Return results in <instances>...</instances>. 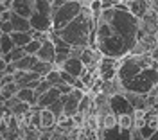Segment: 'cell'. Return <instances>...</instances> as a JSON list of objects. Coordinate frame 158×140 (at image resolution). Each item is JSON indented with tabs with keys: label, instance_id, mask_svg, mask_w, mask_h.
I'll return each instance as SVG.
<instances>
[{
	"label": "cell",
	"instance_id": "obj_5",
	"mask_svg": "<svg viewBox=\"0 0 158 140\" xmlns=\"http://www.w3.org/2000/svg\"><path fill=\"white\" fill-rule=\"evenodd\" d=\"M158 83V67L151 65L146 67L138 72L137 76H133L131 79L120 83L122 90L126 92H137V93H149Z\"/></svg>",
	"mask_w": 158,
	"mask_h": 140
},
{
	"label": "cell",
	"instance_id": "obj_30",
	"mask_svg": "<svg viewBox=\"0 0 158 140\" xmlns=\"http://www.w3.org/2000/svg\"><path fill=\"white\" fill-rule=\"evenodd\" d=\"M117 2H120V0H117Z\"/></svg>",
	"mask_w": 158,
	"mask_h": 140
},
{
	"label": "cell",
	"instance_id": "obj_6",
	"mask_svg": "<svg viewBox=\"0 0 158 140\" xmlns=\"http://www.w3.org/2000/svg\"><path fill=\"white\" fill-rule=\"evenodd\" d=\"M83 6H85L83 0H63L59 6L52 7V27H50V31H59L61 27H65L83 9Z\"/></svg>",
	"mask_w": 158,
	"mask_h": 140
},
{
	"label": "cell",
	"instance_id": "obj_22",
	"mask_svg": "<svg viewBox=\"0 0 158 140\" xmlns=\"http://www.w3.org/2000/svg\"><path fill=\"white\" fill-rule=\"evenodd\" d=\"M45 79L49 81V83L52 84V86H58V84H61V83H63L61 76H59V70L56 68V67H54V68L50 70V72L47 74V76H45Z\"/></svg>",
	"mask_w": 158,
	"mask_h": 140
},
{
	"label": "cell",
	"instance_id": "obj_7",
	"mask_svg": "<svg viewBox=\"0 0 158 140\" xmlns=\"http://www.w3.org/2000/svg\"><path fill=\"white\" fill-rule=\"evenodd\" d=\"M108 102H110V110L113 111L115 115H122V113H133V106L129 104V101L126 99L124 92H117L113 95L108 97Z\"/></svg>",
	"mask_w": 158,
	"mask_h": 140
},
{
	"label": "cell",
	"instance_id": "obj_10",
	"mask_svg": "<svg viewBox=\"0 0 158 140\" xmlns=\"http://www.w3.org/2000/svg\"><path fill=\"white\" fill-rule=\"evenodd\" d=\"M124 92V95H126V99L129 101V104L133 106V110H144L148 111L149 110V97L148 93H137V92Z\"/></svg>",
	"mask_w": 158,
	"mask_h": 140
},
{
	"label": "cell",
	"instance_id": "obj_13",
	"mask_svg": "<svg viewBox=\"0 0 158 140\" xmlns=\"http://www.w3.org/2000/svg\"><path fill=\"white\" fill-rule=\"evenodd\" d=\"M9 22H11V25H13V31H32L29 20L25 16L18 14V13H15V11L9 13Z\"/></svg>",
	"mask_w": 158,
	"mask_h": 140
},
{
	"label": "cell",
	"instance_id": "obj_3",
	"mask_svg": "<svg viewBox=\"0 0 158 140\" xmlns=\"http://www.w3.org/2000/svg\"><path fill=\"white\" fill-rule=\"evenodd\" d=\"M9 9L25 16L32 31L49 32L52 27V4L50 0H11Z\"/></svg>",
	"mask_w": 158,
	"mask_h": 140
},
{
	"label": "cell",
	"instance_id": "obj_17",
	"mask_svg": "<svg viewBox=\"0 0 158 140\" xmlns=\"http://www.w3.org/2000/svg\"><path fill=\"white\" fill-rule=\"evenodd\" d=\"M40 130H45V128H52L56 124V117L52 115V111L49 108H40Z\"/></svg>",
	"mask_w": 158,
	"mask_h": 140
},
{
	"label": "cell",
	"instance_id": "obj_24",
	"mask_svg": "<svg viewBox=\"0 0 158 140\" xmlns=\"http://www.w3.org/2000/svg\"><path fill=\"white\" fill-rule=\"evenodd\" d=\"M50 86H52V84H50L49 81L45 79V77H41V79L38 81V84L34 86V93H36V95H40V93H43V92H47V90L50 88Z\"/></svg>",
	"mask_w": 158,
	"mask_h": 140
},
{
	"label": "cell",
	"instance_id": "obj_12",
	"mask_svg": "<svg viewBox=\"0 0 158 140\" xmlns=\"http://www.w3.org/2000/svg\"><path fill=\"white\" fill-rule=\"evenodd\" d=\"M59 95H61V93H59L58 88H56V86H50L47 92H43V93H40V95H38L36 106H38V108H47L49 104H52L54 101L58 99Z\"/></svg>",
	"mask_w": 158,
	"mask_h": 140
},
{
	"label": "cell",
	"instance_id": "obj_11",
	"mask_svg": "<svg viewBox=\"0 0 158 140\" xmlns=\"http://www.w3.org/2000/svg\"><path fill=\"white\" fill-rule=\"evenodd\" d=\"M54 54H56V47H54V43L47 38V40L41 41V45H40V49L36 50V58L41 61H50L52 63V60H54Z\"/></svg>",
	"mask_w": 158,
	"mask_h": 140
},
{
	"label": "cell",
	"instance_id": "obj_25",
	"mask_svg": "<svg viewBox=\"0 0 158 140\" xmlns=\"http://www.w3.org/2000/svg\"><path fill=\"white\" fill-rule=\"evenodd\" d=\"M11 31H13V25H11L9 20H2V22H0V32H6V34H9Z\"/></svg>",
	"mask_w": 158,
	"mask_h": 140
},
{
	"label": "cell",
	"instance_id": "obj_4",
	"mask_svg": "<svg viewBox=\"0 0 158 140\" xmlns=\"http://www.w3.org/2000/svg\"><path fill=\"white\" fill-rule=\"evenodd\" d=\"M151 65L158 67L156 63L151 60V56H149V54H131V52H129V54H126L124 58H120V60H118L117 79L120 81V83H124V81L131 79L133 76H137L142 68L151 67Z\"/></svg>",
	"mask_w": 158,
	"mask_h": 140
},
{
	"label": "cell",
	"instance_id": "obj_9",
	"mask_svg": "<svg viewBox=\"0 0 158 140\" xmlns=\"http://www.w3.org/2000/svg\"><path fill=\"white\" fill-rule=\"evenodd\" d=\"M124 6H126V9L133 14V16H137L138 20L151 9V2L149 0H120Z\"/></svg>",
	"mask_w": 158,
	"mask_h": 140
},
{
	"label": "cell",
	"instance_id": "obj_14",
	"mask_svg": "<svg viewBox=\"0 0 158 140\" xmlns=\"http://www.w3.org/2000/svg\"><path fill=\"white\" fill-rule=\"evenodd\" d=\"M77 102L79 101L76 99L74 95L67 93V95H65V101H63V115H65V117H74V115L77 113Z\"/></svg>",
	"mask_w": 158,
	"mask_h": 140
},
{
	"label": "cell",
	"instance_id": "obj_28",
	"mask_svg": "<svg viewBox=\"0 0 158 140\" xmlns=\"http://www.w3.org/2000/svg\"><path fill=\"white\" fill-rule=\"evenodd\" d=\"M149 2H151V7L158 9V0H149Z\"/></svg>",
	"mask_w": 158,
	"mask_h": 140
},
{
	"label": "cell",
	"instance_id": "obj_1",
	"mask_svg": "<svg viewBox=\"0 0 158 140\" xmlns=\"http://www.w3.org/2000/svg\"><path fill=\"white\" fill-rule=\"evenodd\" d=\"M140 29V22L133 16L122 2L113 4L110 7H102L95 14L92 47L102 54L120 60L131 52L137 43V34Z\"/></svg>",
	"mask_w": 158,
	"mask_h": 140
},
{
	"label": "cell",
	"instance_id": "obj_19",
	"mask_svg": "<svg viewBox=\"0 0 158 140\" xmlns=\"http://www.w3.org/2000/svg\"><path fill=\"white\" fill-rule=\"evenodd\" d=\"M34 61H36V56L34 54H23L20 60L15 61V67H16V70H29Z\"/></svg>",
	"mask_w": 158,
	"mask_h": 140
},
{
	"label": "cell",
	"instance_id": "obj_20",
	"mask_svg": "<svg viewBox=\"0 0 158 140\" xmlns=\"http://www.w3.org/2000/svg\"><path fill=\"white\" fill-rule=\"evenodd\" d=\"M65 95H67V93H61L58 99L52 102V104H49V106H47V108L52 111V115L56 117V120H58L61 115H63V101H65Z\"/></svg>",
	"mask_w": 158,
	"mask_h": 140
},
{
	"label": "cell",
	"instance_id": "obj_18",
	"mask_svg": "<svg viewBox=\"0 0 158 140\" xmlns=\"http://www.w3.org/2000/svg\"><path fill=\"white\" fill-rule=\"evenodd\" d=\"M52 68H54V65H52L50 61H41V60H38V58H36V61L32 63V67H31L29 70H34L40 77H45V76H47Z\"/></svg>",
	"mask_w": 158,
	"mask_h": 140
},
{
	"label": "cell",
	"instance_id": "obj_8",
	"mask_svg": "<svg viewBox=\"0 0 158 140\" xmlns=\"http://www.w3.org/2000/svg\"><path fill=\"white\" fill-rule=\"evenodd\" d=\"M61 70H65V72H69L70 76H74V77H81L85 72H86V67L83 65V61L76 58V56H69L67 60L61 63Z\"/></svg>",
	"mask_w": 158,
	"mask_h": 140
},
{
	"label": "cell",
	"instance_id": "obj_15",
	"mask_svg": "<svg viewBox=\"0 0 158 140\" xmlns=\"http://www.w3.org/2000/svg\"><path fill=\"white\" fill-rule=\"evenodd\" d=\"M9 36H11V40H13V45L15 47H23L32 38L31 31H11Z\"/></svg>",
	"mask_w": 158,
	"mask_h": 140
},
{
	"label": "cell",
	"instance_id": "obj_16",
	"mask_svg": "<svg viewBox=\"0 0 158 140\" xmlns=\"http://www.w3.org/2000/svg\"><path fill=\"white\" fill-rule=\"evenodd\" d=\"M15 95L18 97V101L27 102L29 106H34V104H36V101H38V95L34 93V90H32V88H18Z\"/></svg>",
	"mask_w": 158,
	"mask_h": 140
},
{
	"label": "cell",
	"instance_id": "obj_2",
	"mask_svg": "<svg viewBox=\"0 0 158 140\" xmlns=\"http://www.w3.org/2000/svg\"><path fill=\"white\" fill-rule=\"evenodd\" d=\"M94 23H95V14L92 13L88 6H83V9L65 27H61L59 31H52V32L63 38L70 47H86L92 43Z\"/></svg>",
	"mask_w": 158,
	"mask_h": 140
},
{
	"label": "cell",
	"instance_id": "obj_26",
	"mask_svg": "<svg viewBox=\"0 0 158 140\" xmlns=\"http://www.w3.org/2000/svg\"><path fill=\"white\" fill-rule=\"evenodd\" d=\"M56 88L59 90V93H70V92H72V84L63 81V83H61V84H58Z\"/></svg>",
	"mask_w": 158,
	"mask_h": 140
},
{
	"label": "cell",
	"instance_id": "obj_29",
	"mask_svg": "<svg viewBox=\"0 0 158 140\" xmlns=\"http://www.w3.org/2000/svg\"><path fill=\"white\" fill-rule=\"evenodd\" d=\"M0 2H6V4H7V6H9V2H11V0H0Z\"/></svg>",
	"mask_w": 158,
	"mask_h": 140
},
{
	"label": "cell",
	"instance_id": "obj_23",
	"mask_svg": "<svg viewBox=\"0 0 158 140\" xmlns=\"http://www.w3.org/2000/svg\"><path fill=\"white\" fill-rule=\"evenodd\" d=\"M40 45H41V40L31 38V40L23 45V50H25V54H36V50L40 49Z\"/></svg>",
	"mask_w": 158,
	"mask_h": 140
},
{
	"label": "cell",
	"instance_id": "obj_27",
	"mask_svg": "<svg viewBox=\"0 0 158 140\" xmlns=\"http://www.w3.org/2000/svg\"><path fill=\"white\" fill-rule=\"evenodd\" d=\"M6 9H9V6H7L6 2H0V13H2V11H6Z\"/></svg>",
	"mask_w": 158,
	"mask_h": 140
},
{
	"label": "cell",
	"instance_id": "obj_21",
	"mask_svg": "<svg viewBox=\"0 0 158 140\" xmlns=\"http://www.w3.org/2000/svg\"><path fill=\"white\" fill-rule=\"evenodd\" d=\"M15 45H13V40H11L9 34H6V32H0V54H6V52H9Z\"/></svg>",
	"mask_w": 158,
	"mask_h": 140
}]
</instances>
